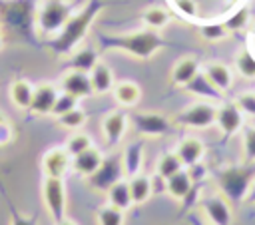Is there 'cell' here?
Listing matches in <instances>:
<instances>
[{"label":"cell","mask_w":255,"mask_h":225,"mask_svg":"<svg viewBox=\"0 0 255 225\" xmlns=\"http://www.w3.org/2000/svg\"><path fill=\"white\" fill-rule=\"evenodd\" d=\"M42 173L44 177H58L64 179V175L70 171L72 167V155L62 147H52L48 151H44L42 155Z\"/></svg>","instance_id":"7c38bea8"},{"label":"cell","mask_w":255,"mask_h":225,"mask_svg":"<svg viewBox=\"0 0 255 225\" xmlns=\"http://www.w3.org/2000/svg\"><path fill=\"white\" fill-rule=\"evenodd\" d=\"M106 203L122 209V211H129L133 207V199H131V193H129V185H128V177L118 181L116 185H112L108 191H106Z\"/></svg>","instance_id":"d4e9b609"},{"label":"cell","mask_w":255,"mask_h":225,"mask_svg":"<svg viewBox=\"0 0 255 225\" xmlns=\"http://www.w3.org/2000/svg\"><path fill=\"white\" fill-rule=\"evenodd\" d=\"M227 2H231V4H237V2H241V0H227Z\"/></svg>","instance_id":"c3c4849f"},{"label":"cell","mask_w":255,"mask_h":225,"mask_svg":"<svg viewBox=\"0 0 255 225\" xmlns=\"http://www.w3.org/2000/svg\"><path fill=\"white\" fill-rule=\"evenodd\" d=\"M90 82H92L94 94L106 96V94H110V92L114 90V86H116V76H114L112 68H110L106 62L98 60V64L90 70Z\"/></svg>","instance_id":"44dd1931"},{"label":"cell","mask_w":255,"mask_h":225,"mask_svg":"<svg viewBox=\"0 0 255 225\" xmlns=\"http://www.w3.org/2000/svg\"><path fill=\"white\" fill-rule=\"evenodd\" d=\"M215 125L219 127V131H221L225 137H229V135H235L237 131L243 129V125H245V115L241 113V110L237 108L235 102H219V104H217Z\"/></svg>","instance_id":"8fae6325"},{"label":"cell","mask_w":255,"mask_h":225,"mask_svg":"<svg viewBox=\"0 0 255 225\" xmlns=\"http://www.w3.org/2000/svg\"><path fill=\"white\" fill-rule=\"evenodd\" d=\"M247 203H251V205H255V181H253V185H251V189H249V193H247V199H245Z\"/></svg>","instance_id":"f6af8a7d"},{"label":"cell","mask_w":255,"mask_h":225,"mask_svg":"<svg viewBox=\"0 0 255 225\" xmlns=\"http://www.w3.org/2000/svg\"><path fill=\"white\" fill-rule=\"evenodd\" d=\"M12 137H14V129H12V125H10L4 117H0V147L6 145V143H10Z\"/></svg>","instance_id":"7bdbcfd3"},{"label":"cell","mask_w":255,"mask_h":225,"mask_svg":"<svg viewBox=\"0 0 255 225\" xmlns=\"http://www.w3.org/2000/svg\"><path fill=\"white\" fill-rule=\"evenodd\" d=\"M96 223L98 225H126V211L104 203L96 211Z\"/></svg>","instance_id":"4dcf8cb0"},{"label":"cell","mask_w":255,"mask_h":225,"mask_svg":"<svg viewBox=\"0 0 255 225\" xmlns=\"http://www.w3.org/2000/svg\"><path fill=\"white\" fill-rule=\"evenodd\" d=\"M98 52L90 46H84L80 50H74V54L70 56V70H78V72H86L90 74V70L98 64Z\"/></svg>","instance_id":"4316f807"},{"label":"cell","mask_w":255,"mask_h":225,"mask_svg":"<svg viewBox=\"0 0 255 225\" xmlns=\"http://www.w3.org/2000/svg\"><path fill=\"white\" fill-rule=\"evenodd\" d=\"M181 169H185V167H183L179 155L175 153V149L161 153V155L157 157V161H155V173H159V175L165 177V179L171 177V175H175V173L181 171Z\"/></svg>","instance_id":"f1b7e54d"},{"label":"cell","mask_w":255,"mask_h":225,"mask_svg":"<svg viewBox=\"0 0 255 225\" xmlns=\"http://www.w3.org/2000/svg\"><path fill=\"white\" fill-rule=\"evenodd\" d=\"M169 20H171V16H169V12H167L163 6H147V8L141 12V22H143L149 30H155V32L163 30V28L169 24Z\"/></svg>","instance_id":"83f0119b"},{"label":"cell","mask_w":255,"mask_h":225,"mask_svg":"<svg viewBox=\"0 0 255 225\" xmlns=\"http://www.w3.org/2000/svg\"><path fill=\"white\" fill-rule=\"evenodd\" d=\"M231 32L227 30L225 22H211V24H201L199 26V36L205 40V42H211V44H217L221 40H225Z\"/></svg>","instance_id":"e575fe53"},{"label":"cell","mask_w":255,"mask_h":225,"mask_svg":"<svg viewBox=\"0 0 255 225\" xmlns=\"http://www.w3.org/2000/svg\"><path fill=\"white\" fill-rule=\"evenodd\" d=\"M56 121H58V125H62L64 129H70V131H80L84 125H86V121H88V113H86V110L84 108H74V110H70V112H66L64 115H60V117H56Z\"/></svg>","instance_id":"1f68e13d"},{"label":"cell","mask_w":255,"mask_h":225,"mask_svg":"<svg viewBox=\"0 0 255 225\" xmlns=\"http://www.w3.org/2000/svg\"><path fill=\"white\" fill-rule=\"evenodd\" d=\"M2 48H4V36L0 34V50H2Z\"/></svg>","instance_id":"7dc6e473"},{"label":"cell","mask_w":255,"mask_h":225,"mask_svg":"<svg viewBox=\"0 0 255 225\" xmlns=\"http://www.w3.org/2000/svg\"><path fill=\"white\" fill-rule=\"evenodd\" d=\"M129 119V127L139 135V137H147V139H153V137H165L173 131L175 123H173V117H169L167 113L163 112H151V110H145V112H133L128 115Z\"/></svg>","instance_id":"277c9868"},{"label":"cell","mask_w":255,"mask_h":225,"mask_svg":"<svg viewBox=\"0 0 255 225\" xmlns=\"http://www.w3.org/2000/svg\"><path fill=\"white\" fill-rule=\"evenodd\" d=\"M175 153L179 155L183 167H191L195 163H199L205 155V143L197 137V135H185L177 141L175 145Z\"/></svg>","instance_id":"2e32d148"},{"label":"cell","mask_w":255,"mask_h":225,"mask_svg":"<svg viewBox=\"0 0 255 225\" xmlns=\"http://www.w3.org/2000/svg\"><path fill=\"white\" fill-rule=\"evenodd\" d=\"M60 92H66L78 100H86L90 96H94V88L90 82V74L86 72H78V70H68L64 72V76L60 78L58 84Z\"/></svg>","instance_id":"4fadbf2b"},{"label":"cell","mask_w":255,"mask_h":225,"mask_svg":"<svg viewBox=\"0 0 255 225\" xmlns=\"http://www.w3.org/2000/svg\"><path fill=\"white\" fill-rule=\"evenodd\" d=\"M90 147H94V141H92V137L86 133V131H74L68 139H66V143H64V149L74 157V155H80L82 151H86V149H90Z\"/></svg>","instance_id":"836d02e7"},{"label":"cell","mask_w":255,"mask_h":225,"mask_svg":"<svg viewBox=\"0 0 255 225\" xmlns=\"http://www.w3.org/2000/svg\"><path fill=\"white\" fill-rule=\"evenodd\" d=\"M149 177H151V191H153V195H163V193L167 191V179L161 177V175L155 173V171H153V175H149Z\"/></svg>","instance_id":"b9f144b4"},{"label":"cell","mask_w":255,"mask_h":225,"mask_svg":"<svg viewBox=\"0 0 255 225\" xmlns=\"http://www.w3.org/2000/svg\"><path fill=\"white\" fill-rule=\"evenodd\" d=\"M185 169L189 171L193 185H197V183H203V181H207V179H209V171L205 169V165H203L201 161H199V163H195V165H191V167H185Z\"/></svg>","instance_id":"ab89813d"},{"label":"cell","mask_w":255,"mask_h":225,"mask_svg":"<svg viewBox=\"0 0 255 225\" xmlns=\"http://www.w3.org/2000/svg\"><path fill=\"white\" fill-rule=\"evenodd\" d=\"M106 46L116 48L120 52H126L137 60H149L153 54H157L163 48V40L155 30H139L131 34H120L114 38L104 40Z\"/></svg>","instance_id":"3957f363"},{"label":"cell","mask_w":255,"mask_h":225,"mask_svg":"<svg viewBox=\"0 0 255 225\" xmlns=\"http://www.w3.org/2000/svg\"><path fill=\"white\" fill-rule=\"evenodd\" d=\"M187 223H189V225H209V223H207L205 219H201L197 213H189V215H187Z\"/></svg>","instance_id":"ee69618b"},{"label":"cell","mask_w":255,"mask_h":225,"mask_svg":"<svg viewBox=\"0 0 255 225\" xmlns=\"http://www.w3.org/2000/svg\"><path fill=\"white\" fill-rule=\"evenodd\" d=\"M241 161L255 163V125H243L241 129Z\"/></svg>","instance_id":"d6a6232c"},{"label":"cell","mask_w":255,"mask_h":225,"mask_svg":"<svg viewBox=\"0 0 255 225\" xmlns=\"http://www.w3.org/2000/svg\"><path fill=\"white\" fill-rule=\"evenodd\" d=\"M4 199H6V205H8V211H10V225H38V217L36 215H22L12 199L8 197V193H4Z\"/></svg>","instance_id":"8d00e7d4"},{"label":"cell","mask_w":255,"mask_h":225,"mask_svg":"<svg viewBox=\"0 0 255 225\" xmlns=\"http://www.w3.org/2000/svg\"><path fill=\"white\" fill-rule=\"evenodd\" d=\"M249 20H251L249 8H241L235 14H231L229 20H225V26H227L229 32H237V30H245L249 26Z\"/></svg>","instance_id":"74e56055"},{"label":"cell","mask_w":255,"mask_h":225,"mask_svg":"<svg viewBox=\"0 0 255 225\" xmlns=\"http://www.w3.org/2000/svg\"><path fill=\"white\" fill-rule=\"evenodd\" d=\"M233 68H235V72H237L241 78H245V80H255V56H253L247 48H243V50H239V52L235 54Z\"/></svg>","instance_id":"f546056e"},{"label":"cell","mask_w":255,"mask_h":225,"mask_svg":"<svg viewBox=\"0 0 255 225\" xmlns=\"http://www.w3.org/2000/svg\"><path fill=\"white\" fill-rule=\"evenodd\" d=\"M104 161V153L98 149V147H90L86 151H82L80 155H74L72 157V171L84 179H88Z\"/></svg>","instance_id":"d6986e66"},{"label":"cell","mask_w":255,"mask_h":225,"mask_svg":"<svg viewBox=\"0 0 255 225\" xmlns=\"http://www.w3.org/2000/svg\"><path fill=\"white\" fill-rule=\"evenodd\" d=\"M78 106H80V100H78V98H74V96H70V94H66V92H60L58 98H56V104H54L50 115L56 119V117L64 115L66 112H70V110H74V108H78Z\"/></svg>","instance_id":"d590c367"},{"label":"cell","mask_w":255,"mask_h":225,"mask_svg":"<svg viewBox=\"0 0 255 225\" xmlns=\"http://www.w3.org/2000/svg\"><path fill=\"white\" fill-rule=\"evenodd\" d=\"M183 90H185L187 94H191V96L199 98V100L213 102V104H215V102H217V104H219V102H223V96H225V94H221V92H219V90H217V88H215V86L205 78V74H203V72H199V74H197V76H195V78H193V80H191Z\"/></svg>","instance_id":"ffe728a7"},{"label":"cell","mask_w":255,"mask_h":225,"mask_svg":"<svg viewBox=\"0 0 255 225\" xmlns=\"http://www.w3.org/2000/svg\"><path fill=\"white\" fill-rule=\"evenodd\" d=\"M215 117H217V104L199 100L179 110L173 115V123L175 127H183V129H207L215 125Z\"/></svg>","instance_id":"5b68a950"},{"label":"cell","mask_w":255,"mask_h":225,"mask_svg":"<svg viewBox=\"0 0 255 225\" xmlns=\"http://www.w3.org/2000/svg\"><path fill=\"white\" fill-rule=\"evenodd\" d=\"M128 129H129V119L128 113H124L122 110H112L102 119V137L108 147H118L124 141Z\"/></svg>","instance_id":"30bf717a"},{"label":"cell","mask_w":255,"mask_h":225,"mask_svg":"<svg viewBox=\"0 0 255 225\" xmlns=\"http://www.w3.org/2000/svg\"><path fill=\"white\" fill-rule=\"evenodd\" d=\"M122 179H126V171H124V163H122V153L114 151L110 155H104L102 165L86 179V183H88V187L92 191L106 193L112 185H116Z\"/></svg>","instance_id":"52a82bcc"},{"label":"cell","mask_w":255,"mask_h":225,"mask_svg":"<svg viewBox=\"0 0 255 225\" xmlns=\"http://www.w3.org/2000/svg\"><path fill=\"white\" fill-rule=\"evenodd\" d=\"M197 207L209 225H233L231 201L225 195H221L219 191L203 193L197 201Z\"/></svg>","instance_id":"ba28073f"},{"label":"cell","mask_w":255,"mask_h":225,"mask_svg":"<svg viewBox=\"0 0 255 225\" xmlns=\"http://www.w3.org/2000/svg\"><path fill=\"white\" fill-rule=\"evenodd\" d=\"M143 161H145V145H143L141 139L129 141V143L122 149V163H124L126 177H131V175H135V173H141Z\"/></svg>","instance_id":"ac0fdd59"},{"label":"cell","mask_w":255,"mask_h":225,"mask_svg":"<svg viewBox=\"0 0 255 225\" xmlns=\"http://www.w3.org/2000/svg\"><path fill=\"white\" fill-rule=\"evenodd\" d=\"M201 72L205 74V78L221 92V94H227L233 86V70L223 64V62H207L201 66Z\"/></svg>","instance_id":"e0dca14e"},{"label":"cell","mask_w":255,"mask_h":225,"mask_svg":"<svg viewBox=\"0 0 255 225\" xmlns=\"http://www.w3.org/2000/svg\"><path fill=\"white\" fill-rule=\"evenodd\" d=\"M112 94H114V100L118 102V106H122V108H135L141 100V88L131 80L116 82Z\"/></svg>","instance_id":"603a6c76"},{"label":"cell","mask_w":255,"mask_h":225,"mask_svg":"<svg viewBox=\"0 0 255 225\" xmlns=\"http://www.w3.org/2000/svg\"><path fill=\"white\" fill-rule=\"evenodd\" d=\"M74 16L70 0H42L34 14V26L40 36L56 38Z\"/></svg>","instance_id":"7a4b0ae2"},{"label":"cell","mask_w":255,"mask_h":225,"mask_svg":"<svg viewBox=\"0 0 255 225\" xmlns=\"http://www.w3.org/2000/svg\"><path fill=\"white\" fill-rule=\"evenodd\" d=\"M193 187H195V185H193V181H191L189 171H187V169H181V171H177L175 175L167 177V191H165V195H169L171 199L183 203V201L189 197V193L193 191Z\"/></svg>","instance_id":"7402d4cb"},{"label":"cell","mask_w":255,"mask_h":225,"mask_svg":"<svg viewBox=\"0 0 255 225\" xmlns=\"http://www.w3.org/2000/svg\"><path fill=\"white\" fill-rule=\"evenodd\" d=\"M54 225H78L74 219H68V217H64L62 221H58V223H54Z\"/></svg>","instance_id":"bcb514c9"},{"label":"cell","mask_w":255,"mask_h":225,"mask_svg":"<svg viewBox=\"0 0 255 225\" xmlns=\"http://www.w3.org/2000/svg\"><path fill=\"white\" fill-rule=\"evenodd\" d=\"M98 10H100V6H86L80 14H74V16L70 18V22L64 26V30H62V32L56 36V40H54V46L58 48V52L68 54L70 50L76 48V44L84 38L86 30H88L92 18L98 14Z\"/></svg>","instance_id":"8992f818"},{"label":"cell","mask_w":255,"mask_h":225,"mask_svg":"<svg viewBox=\"0 0 255 225\" xmlns=\"http://www.w3.org/2000/svg\"><path fill=\"white\" fill-rule=\"evenodd\" d=\"M233 102L237 104V108L245 117H255V92H243Z\"/></svg>","instance_id":"f35d334b"},{"label":"cell","mask_w":255,"mask_h":225,"mask_svg":"<svg viewBox=\"0 0 255 225\" xmlns=\"http://www.w3.org/2000/svg\"><path fill=\"white\" fill-rule=\"evenodd\" d=\"M42 201L52 217L54 223L62 221L66 217V207H68V193H66V183L64 179L58 177H44L42 181Z\"/></svg>","instance_id":"9c48e42d"},{"label":"cell","mask_w":255,"mask_h":225,"mask_svg":"<svg viewBox=\"0 0 255 225\" xmlns=\"http://www.w3.org/2000/svg\"><path fill=\"white\" fill-rule=\"evenodd\" d=\"M175 8L179 10V14L187 16V18L197 16V2L195 0H175Z\"/></svg>","instance_id":"60d3db41"},{"label":"cell","mask_w":255,"mask_h":225,"mask_svg":"<svg viewBox=\"0 0 255 225\" xmlns=\"http://www.w3.org/2000/svg\"><path fill=\"white\" fill-rule=\"evenodd\" d=\"M128 185H129V193L133 199V205H143L153 197L151 191V177L141 173H135L131 177H128Z\"/></svg>","instance_id":"cb8c5ba5"},{"label":"cell","mask_w":255,"mask_h":225,"mask_svg":"<svg viewBox=\"0 0 255 225\" xmlns=\"http://www.w3.org/2000/svg\"><path fill=\"white\" fill-rule=\"evenodd\" d=\"M251 32H253V38H255V24H253V30Z\"/></svg>","instance_id":"681fc988"},{"label":"cell","mask_w":255,"mask_h":225,"mask_svg":"<svg viewBox=\"0 0 255 225\" xmlns=\"http://www.w3.org/2000/svg\"><path fill=\"white\" fill-rule=\"evenodd\" d=\"M201 72V66L195 56H183L177 60L169 70V84L173 88H185L197 74Z\"/></svg>","instance_id":"9a60e30c"},{"label":"cell","mask_w":255,"mask_h":225,"mask_svg":"<svg viewBox=\"0 0 255 225\" xmlns=\"http://www.w3.org/2000/svg\"><path fill=\"white\" fill-rule=\"evenodd\" d=\"M58 94H60V88L56 84L40 82L38 86H34V96H32V104H30L28 112L32 115H50Z\"/></svg>","instance_id":"5bb4252c"},{"label":"cell","mask_w":255,"mask_h":225,"mask_svg":"<svg viewBox=\"0 0 255 225\" xmlns=\"http://www.w3.org/2000/svg\"><path fill=\"white\" fill-rule=\"evenodd\" d=\"M255 181V163H225L213 173V183L231 203H243Z\"/></svg>","instance_id":"6da1fadb"},{"label":"cell","mask_w":255,"mask_h":225,"mask_svg":"<svg viewBox=\"0 0 255 225\" xmlns=\"http://www.w3.org/2000/svg\"><path fill=\"white\" fill-rule=\"evenodd\" d=\"M34 96V84L26 78H18L10 84V100L18 110H28Z\"/></svg>","instance_id":"484cf974"}]
</instances>
